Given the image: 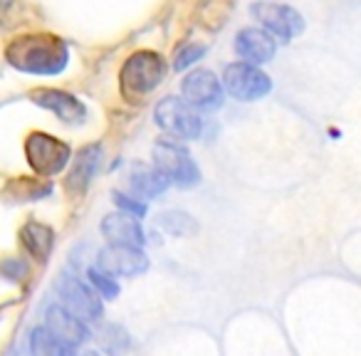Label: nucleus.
I'll return each mask as SVG.
<instances>
[{
    "label": "nucleus",
    "instance_id": "18",
    "mask_svg": "<svg viewBox=\"0 0 361 356\" xmlns=\"http://www.w3.org/2000/svg\"><path fill=\"white\" fill-rule=\"evenodd\" d=\"M30 354L32 356H72L75 349L57 339L45 326H35L30 331Z\"/></svg>",
    "mask_w": 361,
    "mask_h": 356
},
{
    "label": "nucleus",
    "instance_id": "11",
    "mask_svg": "<svg viewBox=\"0 0 361 356\" xmlns=\"http://www.w3.org/2000/svg\"><path fill=\"white\" fill-rule=\"evenodd\" d=\"M235 52L240 57V62L245 65H265L275 57L277 42L272 35H267L262 27H245L235 35Z\"/></svg>",
    "mask_w": 361,
    "mask_h": 356
},
{
    "label": "nucleus",
    "instance_id": "6",
    "mask_svg": "<svg viewBox=\"0 0 361 356\" xmlns=\"http://www.w3.org/2000/svg\"><path fill=\"white\" fill-rule=\"evenodd\" d=\"M228 94L238 102H257L272 92V80L260 67L245 65V62H231L223 70V82Z\"/></svg>",
    "mask_w": 361,
    "mask_h": 356
},
{
    "label": "nucleus",
    "instance_id": "8",
    "mask_svg": "<svg viewBox=\"0 0 361 356\" xmlns=\"http://www.w3.org/2000/svg\"><path fill=\"white\" fill-rule=\"evenodd\" d=\"M57 295H60V302L72 317H77L80 321L90 324V321H97L102 317V300L97 297V292L92 290L90 285L80 280L75 275H62L57 280Z\"/></svg>",
    "mask_w": 361,
    "mask_h": 356
},
{
    "label": "nucleus",
    "instance_id": "13",
    "mask_svg": "<svg viewBox=\"0 0 361 356\" xmlns=\"http://www.w3.org/2000/svg\"><path fill=\"white\" fill-rule=\"evenodd\" d=\"M45 329L52 331L60 341H65L67 346L77 349L90 339V329L85 321H80L77 317H72L62 305H50L45 312Z\"/></svg>",
    "mask_w": 361,
    "mask_h": 356
},
{
    "label": "nucleus",
    "instance_id": "4",
    "mask_svg": "<svg viewBox=\"0 0 361 356\" xmlns=\"http://www.w3.org/2000/svg\"><path fill=\"white\" fill-rule=\"evenodd\" d=\"M25 156L30 168L37 176L52 178V176L65 171V166L72 159V151L65 141L55 139V136L45 134V131H32L25 139Z\"/></svg>",
    "mask_w": 361,
    "mask_h": 356
},
{
    "label": "nucleus",
    "instance_id": "26",
    "mask_svg": "<svg viewBox=\"0 0 361 356\" xmlns=\"http://www.w3.org/2000/svg\"><path fill=\"white\" fill-rule=\"evenodd\" d=\"M72 356H99V354H97V351H92V349H87V351H77L75 349V354H72Z\"/></svg>",
    "mask_w": 361,
    "mask_h": 356
},
{
    "label": "nucleus",
    "instance_id": "16",
    "mask_svg": "<svg viewBox=\"0 0 361 356\" xmlns=\"http://www.w3.org/2000/svg\"><path fill=\"white\" fill-rule=\"evenodd\" d=\"M169 186L171 183L166 181L154 166L136 164L129 173V188H131V193H134L136 201H149V198L161 196Z\"/></svg>",
    "mask_w": 361,
    "mask_h": 356
},
{
    "label": "nucleus",
    "instance_id": "20",
    "mask_svg": "<svg viewBox=\"0 0 361 356\" xmlns=\"http://www.w3.org/2000/svg\"><path fill=\"white\" fill-rule=\"evenodd\" d=\"M99 344L109 356H121L126 349H129V336H126V331L121 329V326L106 324L99 334Z\"/></svg>",
    "mask_w": 361,
    "mask_h": 356
},
{
    "label": "nucleus",
    "instance_id": "9",
    "mask_svg": "<svg viewBox=\"0 0 361 356\" xmlns=\"http://www.w3.org/2000/svg\"><path fill=\"white\" fill-rule=\"evenodd\" d=\"M180 99L191 109L213 111L223 104V87L221 80L211 70H196L183 77L180 82Z\"/></svg>",
    "mask_w": 361,
    "mask_h": 356
},
{
    "label": "nucleus",
    "instance_id": "2",
    "mask_svg": "<svg viewBox=\"0 0 361 356\" xmlns=\"http://www.w3.org/2000/svg\"><path fill=\"white\" fill-rule=\"evenodd\" d=\"M151 159H154V168L173 186L193 188L201 181V171H198L191 151L183 149L176 141H159V144H154Z\"/></svg>",
    "mask_w": 361,
    "mask_h": 356
},
{
    "label": "nucleus",
    "instance_id": "23",
    "mask_svg": "<svg viewBox=\"0 0 361 356\" xmlns=\"http://www.w3.org/2000/svg\"><path fill=\"white\" fill-rule=\"evenodd\" d=\"M111 196H114V203L119 206L121 213H129V216L136 218V221L146 216V203L144 201H136V198L124 196V193H119V191H114Z\"/></svg>",
    "mask_w": 361,
    "mask_h": 356
},
{
    "label": "nucleus",
    "instance_id": "15",
    "mask_svg": "<svg viewBox=\"0 0 361 356\" xmlns=\"http://www.w3.org/2000/svg\"><path fill=\"white\" fill-rule=\"evenodd\" d=\"M99 159H102V146L99 144H90L75 156V164H72L70 173H67V191L70 193H85L90 181L94 178L97 168H99Z\"/></svg>",
    "mask_w": 361,
    "mask_h": 356
},
{
    "label": "nucleus",
    "instance_id": "5",
    "mask_svg": "<svg viewBox=\"0 0 361 356\" xmlns=\"http://www.w3.org/2000/svg\"><path fill=\"white\" fill-rule=\"evenodd\" d=\"M154 119L159 124V129H164L169 136L180 141H191L198 139L203 131V121L198 116L196 109L186 104L178 97H166L156 104L154 109Z\"/></svg>",
    "mask_w": 361,
    "mask_h": 356
},
{
    "label": "nucleus",
    "instance_id": "12",
    "mask_svg": "<svg viewBox=\"0 0 361 356\" xmlns=\"http://www.w3.org/2000/svg\"><path fill=\"white\" fill-rule=\"evenodd\" d=\"M32 102L42 109L52 111L57 119L67 121V124H82L87 119V106L77 99L75 94L62 90H37L32 92Z\"/></svg>",
    "mask_w": 361,
    "mask_h": 356
},
{
    "label": "nucleus",
    "instance_id": "24",
    "mask_svg": "<svg viewBox=\"0 0 361 356\" xmlns=\"http://www.w3.org/2000/svg\"><path fill=\"white\" fill-rule=\"evenodd\" d=\"M0 275H6L8 280H23L27 277V265L20 260V257H6V260L0 262Z\"/></svg>",
    "mask_w": 361,
    "mask_h": 356
},
{
    "label": "nucleus",
    "instance_id": "14",
    "mask_svg": "<svg viewBox=\"0 0 361 356\" xmlns=\"http://www.w3.org/2000/svg\"><path fill=\"white\" fill-rule=\"evenodd\" d=\"M102 235L109 245H126V247H144L146 245V235L141 231L139 221L131 218L129 213H109L104 216L99 226Z\"/></svg>",
    "mask_w": 361,
    "mask_h": 356
},
{
    "label": "nucleus",
    "instance_id": "10",
    "mask_svg": "<svg viewBox=\"0 0 361 356\" xmlns=\"http://www.w3.org/2000/svg\"><path fill=\"white\" fill-rule=\"evenodd\" d=\"M97 270L109 277H136L149 270V257L141 247L126 245H106L97 252Z\"/></svg>",
    "mask_w": 361,
    "mask_h": 356
},
{
    "label": "nucleus",
    "instance_id": "1",
    "mask_svg": "<svg viewBox=\"0 0 361 356\" xmlns=\"http://www.w3.org/2000/svg\"><path fill=\"white\" fill-rule=\"evenodd\" d=\"M6 57L16 70L30 75H57L67 67V47L52 35L18 37L6 50Z\"/></svg>",
    "mask_w": 361,
    "mask_h": 356
},
{
    "label": "nucleus",
    "instance_id": "7",
    "mask_svg": "<svg viewBox=\"0 0 361 356\" xmlns=\"http://www.w3.org/2000/svg\"><path fill=\"white\" fill-rule=\"evenodd\" d=\"M250 16L262 25L267 35L277 37L282 42H290L305 30V18L290 6L282 3H267V0H257L250 6Z\"/></svg>",
    "mask_w": 361,
    "mask_h": 356
},
{
    "label": "nucleus",
    "instance_id": "19",
    "mask_svg": "<svg viewBox=\"0 0 361 356\" xmlns=\"http://www.w3.org/2000/svg\"><path fill=\"white\" fill-rule=\"evenodd\" d=\"M156 223H159L161 231L169 233V235H173V238H186V235H193V233L198 231L196 221H193L188 213H180V211L161 213V216L156 218Z\"/></svg>",
    "mask_w": 361,
    "mask_h": 356
},
{
    "label": "nucleus",
    "instance_id": "3",
    "mask_svg": "<svg viewBox=\"0 0 361 356\" xmlns=\"http://www.w3.org/2000/svg\"><path fill=\"white\" fill-rule=\"evenodd\" d=\"M121 90L126 97H144L151 94L164 82L166 65L161 55L151 50H139L124 62L121 67Z\"/></svg>",
    "mask_w": 361,
    "mask_h": 356
},
{
    "label": "nucleus",
    "instance_id": "21",
    "mask_svg": "<svg viewBox=\"0 0 361 356\" xmlns=\"http://www.w3.org/2000/svg\"><path fill=\"white\" fill-rule=\"evenodd\" d=\"M87 277H90L92 290L97 292L99 300H114V297L119 295V285H116L114 277L104 275V272L97 270V267H90V270H87Z\"/></svg>",
    "mask_w": 361,
    "mask_h": 356
},
{
    "label": "nucleus",
    "instance_id": "22",
    "mask_svg": "<svg viewBox=\"0 0 361 356\" xmlns=\"http://www.w3.org/2000/svg\"><path fill=\"white\" fill-rule=\"evenodd\" d=\"M206 55V47L203 45H196V42H188V45H183L178 52H176V62H173V67L176 70H188L191 65H196L201 57Z\"/></svg>",
    "mask_w": 361,
    "mask_h": 356
},
{
    "label": "nucleus",
    "instance_id": "17",
    "mask_svg": "<svg viewBox=\"0 0 361 356\" xmlns=\"http://www.w3.org/2000/svg\"><path fill=\"white\" fill-rule=\"evenodd\" d=\"M20 243L27 250V255H32L35 260L45 262L47 257H50L52 247H55V233H52V228L45 226V223L30 221V223L23 226Z\"/></svg>",
    "mask_w": 361,
    "mask_h": 356
},
{
    "label": "nucleus",
    "instance_id": "25",
    "mask_svg": "<svg viewBox=\"0 0 361 356\" xmlns=\"http://www.w3.org/2000/svg\"><path fill=\"white\" fill-rule=\"evenodd\" d=\"M13 3H16V0H0V16H3V13H6L8 8L13 6Z\"/></svg>",
    "mask_w": 361,
    "mask_h": 356
}]
</instances>
